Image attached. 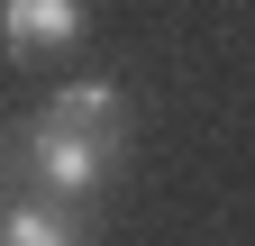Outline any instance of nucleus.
<instances>
[{
    "instance_id": "3",
    "label": "nucleus",
    "mask_w": 255,
    "mask_h": 246,
    "mask_svg": "<svg viewBox=\"0 0 255 246\" xmlns=\"http://www.w3.org/2000/svg\"><path fill=\"white\" fill-rule=\"evenodd\" d=\"M0 246H82V219L64 201H9L0 210Z\"/></svg>"
},
{
    "instance_id": "2",
    "label": "nucleus",
    "mask_w": 255,
    "mask_h": 246,
    "mask_svg": "<svg viewBox=\"0 0 255 246\" xmlns=\"http://www.w3.org/2000/svg\"><path fill=\"white\" fill-rule=\"evenodd\" d=\"M82 37V0H0V55H55Z\"/></svg>"
},
{
    "instance_id": "1",
    "label": "nucleus",
    "mask_w": 255,
    "mask_h": 246,
    "mask_svg": "<svg viewBox=\"0 0 255 246\" xmlns=\"http://www.w3.org/2000/svg\"><path fill=\"white\" fill-rule=\"evenodd\" d=\"M37 137L119 155V146H128V101H119V82H64L55 101H46V119H37Z\"/></svg>"
}]
</instances>
